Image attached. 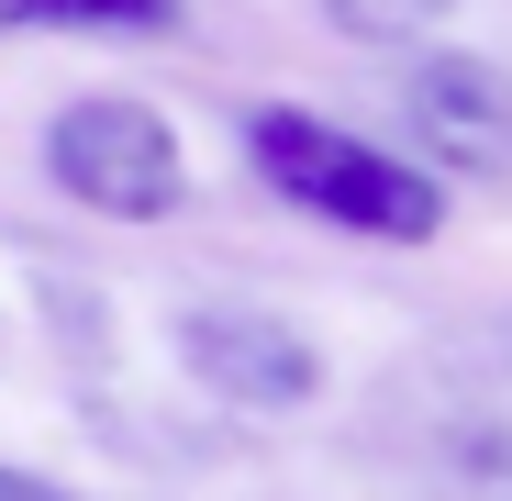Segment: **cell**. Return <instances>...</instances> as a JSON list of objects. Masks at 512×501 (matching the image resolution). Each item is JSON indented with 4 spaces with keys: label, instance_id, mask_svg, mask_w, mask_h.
<instances>
[{
    "label": "cell",
    "instance_id": "obj_4",
    "mask_svg": "<svg viewBox=\"0 0 512 501\" xmlns=\"http://www.w3.org/2000/svg\"><path fill=\"white\" fill-rule=\"evenodd\" d=\"M401 112H412V134L435 145L446 167H468V179H501L512 167V90L479 56H423L401 78Z\"/></svg>",
    "mask_w": 512,
    "mask_h": 501
},
{
    "label": "cell",
    "instance_id": "obj_1",
    "mask_svg": "<svg viewBox=\"0 0 512 501\" xmlns=\"http://www.w3.org/2000/svg\"><path fill=\"white\" fill-rule=\"evenodd\" d=\"M245 156H256V179H268L290 212H312V223H334V234L435 245V223H446L435 179H423L412 156H390V145H368V134H346V123H323V112H290V101L245 112Z\"/></svg>",
    "mask_w": 512,
    "mask_h": 501
},
{
    "label": "cell",
    "instance_id": "obj_2",
    "mask_svg": "<svg viewBox=\"0 0 512 501\" xmlns=\"http://www.w3.org/2000/svg\"><path fill=\"white\" fill-rule=\"evenodd\" d=\"M45 179L101 212V223H156L190 201V156H179V123L156 101H123V90H90L45 123Z\"/></svg>",
    "mask_w": 512,
    "mask_h": 501
},
{
    "label": "cell",
    "instance_id": "obj_5",
    "mask_svg": "<svg viewBox=\"0 0 512 501\" xmlns=\"http://www.w3.org/2000/svg\"><path fill=\"white\" fill-rule=\"evenodd\" d=\"M190 0H0V34H179Z\"/></svg>",
    "mask_w": 512,
    "mask_h": 501
},
{
    "label": "cell",
    "instance_id": "obj_6",
    "mask_svg": "<svg viewBox=\"0 0 512 501\" xmlns=\"http://www.w3.org/2000/svg\"><path fill=\"white\" fill-rule=\"evenodd\" d=\"M323 12L346 23L357 45H412V34H435V23L457 12V0H323Z\"/></svg>",
    "mask_w": 512,
    "mask_h": 501
},
{
    "label": "cell",
    "instance_id": "obj_3",
    "mask_svg": "<svg viewBox=\"0 0 512 501\" xmlns=\"http://www.w3.org/2000/svg\"><path fill=\"white\" fill-rule=\"evenodd\" d=\"M179 368L234 412H301L323 390V346L290 312H256V301H190L179 312Z\"/></svg>",
    "mask_w": 512,
    "mask_h": 501
},
{
    "label": "cell",
    "instance_id": "obj_7",
    "mask_svg": "<svg viewBox=\"0 0 512 501\" xmlns=\"http://www.w3.org/2000/svg\"><path fill=\"white\" fill-rule=\"evenodd\" d=\"M0 501H78V490H56V479H34V468H0Z\"/></svg>",
    "mask_w": 512,
    "mask_h": 501
}]
</instances>
